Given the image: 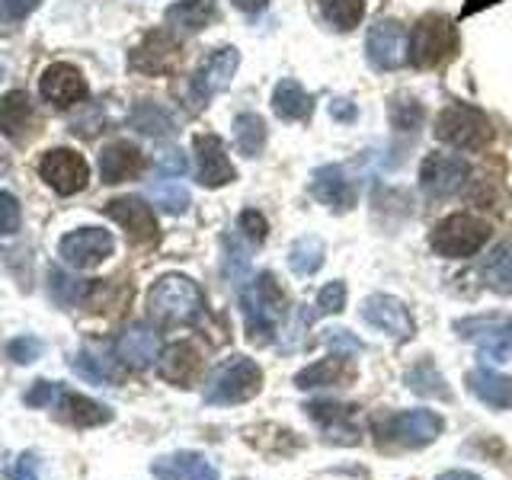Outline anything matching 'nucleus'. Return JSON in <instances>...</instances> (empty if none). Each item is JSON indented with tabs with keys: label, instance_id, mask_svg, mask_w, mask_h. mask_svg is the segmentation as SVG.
<instances>
[{
	"label": "nucleus",
	"instance_id": "nucleus-29",
	"mask_svg": "<svg viewBox=\"0 0 512 480\" xmlns=\"http://www.w3.org/2000/svg\"><path fill=\"white\" fill-rule=\"evenodd\" d=\"M32 128V106L26 90H10L0 96V135L10 141H23Z\"/></svg>",
	"mask_w": 512,
	"mask_h": 480
},
{
	"label": "nucleus",
	"instance_id": "nucleus-17",
	"mask_svg": "<svg viewBox=\"0 0 512 480\" xmlns=\"http://www.w3.org/2000/svg\"><path fill=\"white\" fill-rule=\"evenodd\" d=\"M39 90H42L45 100L55 103L58 109H68L74 103H84L87 93H90L84 74H80L74 64H64V61L48 64V68L42 71V77H39Z\"/></svg>",
	"mask_w": 512,
	"mask_h": 480
},
{
	"label": "nucleus",
	"instance_id": "nucleus-15",
	"mask_svg": "<svg viewBox=\"0 0 512 480\" xmlns=\"http://www.w3.org/2000/svg\"><path fill=\"white\" fill-rule=\"evenodd\" d=\"M468 183V164L455 154H429L420 164V186L432 199H448Z\"/></svg>",
	"mask_w": 512,
	"mask_h": 480
},
{
	"label": "nucleus",
	"instance_id": "nucleus-8",
	"mask_svg": "<svg viewBox=\"0 0 512 480\" xmlns=\"http://www.w3.org/2000/svg\"><path fill=\"white\" fill-rule=\"evenodd\" d=\"M455 330L461 340H468L480 349V356L493 362H512V317L506 314H480L458 320Z\"/></svg>",
	"mask_w": 512,
	"mask_h": 480
},
{
	"label": "nucleus",
	"instance_id": "nucleus-22",
	"mask_svg": "<svg viewBox=\"0 0 512 480\" xmlns=\"http://www.w3.org/2000/svg\"><path fill=\"white\" fill-rule=\"evenodd\" d=\"M116 356L128 365V368H151L160 359V336L144 327V324H132L119 333L116 340Z\"/></svg>",
	"mask_w": 512,
	"mask_h": 480
},
{
	"label": "nucleus",
	"instance_id": "nucleus-35",
	"mask_svg": "<svg viewBox=\"0 0 512 480\" xmlns=\"http://www.w3.org/2000/svg\"><path fill=\"white\" fill-rule=\"evenodd\" d=\"M480 276H484L487 288L512 298V247H496L480 269Z\"/></svg>",
	"mask_w": 512,
	"mask_h": 480
},
{
	"label": "nucleus",
	"instance_id": "nucleus-47",
	"mask_svg": "<svg viewBox=\"0 0 512 480\" xmlns=\"http://www.w3.org/2000/svg\"><path fill=\"white\" fill-rule=\"evenodd\" d=\"M61 384L58 381H36V388H32L29 394H26V404L29 407H52L55 400L61 397Z\"/></svg>",
	"mask_w": 512,
	"mask_h": 480
},
{
	"label": "nucleus",
	"instance_id": "nucleus-39",
	"mask_svg": "<svg viewBox=\"0 0 512 480\" xmlns=\"http://www.w3.org/2000/svg\"><path fill=\"white\" fill-rule=\"evenodd\" d=\"M151 199L164 208L167 215H183L189 208V189L176 180H160V183H151Z\"/></svg>",
	"mask_w": 512,
	"mask_h": 480
},
{
	"label": "nucleus",
	"instance_id": "nucleus-1",
	"mask_svg": "<svg viewBox=\"0 0 512 480\" xmlns=\"http://www.w3.org/2000/svg\"><path fill=\"white\" fill-rule=\"evenodd\" d=\"M240 311H244L247 336L253 343H272L279 317L288 311V298L272 272H263L253 282L240 285Z\"/></svg>",
	"mask_w": 512,
	"mask_h": 480
},
{
	"label": "nucleus",
	"instance_id": "nucleus-14",
	"mask_svg": "<svg viewBox=\"0 0 512 480\" xmlns=\"http://www.w3.org/2000/svg\"><path fill=\"white\" fill-rule=\"evenodd\" d=\"M407 48V32L397 20H378L372 29H368L365 39V55L375 64L378 71H397L410 55Z\"/></svg>",
	"mask_w": 512,
	"mask_h": 480
},
{
	"label": "nucleus",
	"instance_id": "nucleus-46",
	"mask_svg": "<svg viewBox=\"0 0 512 480\" xmlns=\"http://www.w3.org/2000/svg\"><path fill=\"white\" fill-rule=\"evenodd\" d=\"M42 0H0V23H20L39 10Z\"/></svg>",
	"mask_w": 512,
	"mask_h": 480
},
{
	"label": "nucleus",
	"instance_id": "nucleus-4",
	"mask_svg": "<svg viewBox=\"0 0 512 480\" xmlns=\"http://www.w3.org/2000/svg\"><path fill=\"white\" fill-rule=\"evenodd\" d=\"M442 416L432 410H400V413H378L372 420V432L381 445L400 448H426L442 436Z\"/></svg>",
	"mask_w": 512,
	"mask_h": 480
},
{
	"label": "nucleus",
	"instance_id": "nucleus-11",
	"mask_svg": "<svg viewBox=\"0 0 512 480\" xmlns=\"http://www.w3.org/2000/svg\"><path fill=\"white\" fill-rule=\"evenodd\" d=\"M39 176L52 186L58 196H74L87 186L90 180V167L87 160L80 157L71 148H55V151H45L39 160Z\"/></svg>",
	"mask_w": 512,
	"mask_h": 480
},
{
	"label": "nucleus",
	"instance_id": "nucleus-21",
	"mask_svg": "<svg viewBox=\"0 0 512 480\" xmlns=\"http://www.w3.org/2000/svg\"><path fill=\"white\" fill-rule=\"evenodd\" d=\"M356 381V365L349 356H336L330 352L327 359H320L308 368H301L295 375V388L311 391V388H343V384Z\"/></svg>",
	"mask_w": 512,
	"mask_h": 480
},
{
	"label": "nucleus",
	"instance_id": "nucleus-2",
	"mask_svg": "<svg viewBox=\"0 0 512 480\" xmlns=\"http://www.w3.org/2000/svg\"><path fill=\"white\" fill-rule=\"evenodd\" d=\"M148 311L160 324H196L205 311L202 288L180 272L160 276L148 292Z\"/></svg>",
	"mask_w": 512,
	"mask_h": 480
},
{
	"label": "nucleus",
	"instance_id": "nucleus-41",
	"mask_svg": "<svg viewBox=\"0 0 512 480\" xmlns=\"http://www.w3.org/2000/svg\"><path fill=\"white\" fill-rule=\"evenodd\" d=\"M42 340L39 336H16V340L7 343V356L16 362V365H32L39 356H42Z\"/></svg>",
	"mask_w": 512,
	"mask_h": 480
},
{
	"label": "nucleus",
	"instance_id": "nucleus-43",
	"mask_svg": "<svg viewBox=\"0 0 512 480\" xmlns=\"http://www.w3.org/2000/svg\"><path fill=\"white\" fill-rule=\"evenodd\" d=\"M237 228L250 240V244H263L266 234H269V224H266L263 212H256V208H244V212H240Z\"/></svg>",
	"mask_w": 512,
	"mask_h": 480
},
{
	"label": "nucleus",
	"instance_id": "nucleus-44",
	"mask_svg": "<svg viewBox=\"0 0 512 480\" xmlns=\"http://www.w3.org/2000/svg\"><path fill=\"white\" fill-rule=\"evenodd\" d=\"M346 304V282L333 279L317 292V314H336Z\"/></svg>",
	"mask_w": 512,
	"mask_h": 480
},
{
	"label": "nucleus",
	"instance_id": "nucleus-7",
	"mask_svg": "<svg viewBox=\"0 0 512 480\" xmlns=\"http://www.w3.org/2000/svg\"><path fill=\"white\" fill-rule=\"evenodd\" d=\"M455 45H458L455 26L439 13H426L410 32V64L420 71H429L445 58H452Z\"/></svg>",
	"mask_w": 512,
	"mask_h": 480
},
{
	"label": "nucleus",
	"instance_id": "nucleus-37",
	"mask_svg": "<svg viewBox=\"0 0 512 480\" xmlns=\"http://www.w3.org/2000/svg\"><path fill=\"white\" fill-rule=\"evenodd\" d=\"M90 288H93V282H80L61 269H52V276H48V292H52V298L58 304H64V308H74V304L87 301Z\"/></svg>",
	"mask_w": 512,
	"mask_h": 480
},
{
	"label": "nucleus",
	"instance_id": "nucleus-10",
	"mask_svg": "<svg viewBox=\"0 0 512 480\" xmlns=\"http://www.w3.org/2000/svg\"><path fill=\"white\" fill-rule=\"evenodd\" d=\"M183 61V48L176 42L170 32L157 29L148 32L128 55V68L138 71V74H148V77H160V74H173L180 68Z\"/></svg>",
	"mask_w": 512,
	"mask_h": 480
},
{
	"label": "nucleus",
	"instance_id": "nucleus-51",
	"mask_svg": "<svg viewBox=\"0 0 512 480\" xmlns=\"http://www.w3.org/2000/svg\"><path fill=\"white\" fill-rule=\"evenodd\" d=\"M266 4L269 0H234V7L244 13H260V10H266Z\"/></svg>",
	"mask_w": 512,
	"mask_h": 480
},
{
	"label": "nucleus",
	"instance_id": "nucleus-34",
	"mask_svg": "<svg viewBox=\"0 0 512 480\" xmlns=\"http://www.w3.org/2000/svg\"><path fill=\"white\" fill-rule=\"evenodd\" d=\"M320 16L340 32H349L362 23L365 16V0H317Z\"/></svg>",
	"mask_w": 512,
	"mask_h": 480
},
{
	"label": "nucleus",
	"instance_id": "nucleus-31",
	"mask_svg": "<svg viewBox=\"0 0 512 480\" xmlns=\"http://www.w3.org/2000/svg\"><path fill=\"white\" fill-rule=\"evenodd\" d=\"M324 256H327L324 240L314 237V234H304V237L295 240L292 247H288V266H292L295 276L308 279V276H314V272H320V266H324Z\"/></svg>",
	"mask_w": 512,
	"mask_h": 480
},
{
	"label": "nucleus",
	"instance_id": "nucleus-36",
	"mask_svg": "<svg viewBox=\"0 0 512 480\" xmlns=\"http://www.w3.org/2000/svg\"><path fill=\"white\" fill-rule=\"evenodd\" d=\"M423 106L420 100H413L410 93H397L388 100V119H391V128L394 132H416V128L423 125Z\"/></svg>",
	"mask_w": 512,
	"mask_h": 480
},
{
	"label": "nucleus",
	"instance_id": "nucleus-28",
	"mask_svg": "<svg viewBox=\"0 0 512 480\" xmlns=\"http://www.w3.org/2000/svg\"><path fill=\"white\" fill-rule=\"evenodd\" d=\"M58 416L64 423H71L77 429H90V426H103L112 420V410L96 404V400L84 397V394H74V391H61L58 397Z\"/></svg>",
	"mask_w": 512,
	"mask_h": 480
},
{
	"label": "nucleus",
	"instance_id": "nucleus-48",
	"mask_svg": "<svg viewBox=\"0 0 512 480\" xmlns=\"http://www.w3.org/2000/svg\"><path fill=\"white\" fill-rule=\"evenodd\" d=\"M157 170L167 176H183L189 170V160L180 148H164L157 154Z\"/></svg>",
	"mask_w": 512,
	"mask_h": 480
},
{
	"label": "nucleus",
	"instance_id": "nucleus-19",
	"mask_svg": "<svg viewBox=\"0 0 512 480\" xmlns=\"http://www.w3.org/2000/svg\"><path fill=\"white\" fill-rule=\"evenodd\" d=\"M103 215L122 224L125 234L135 240V244H151L157 240V218L151 212V205L144 199L125 196V199H112L103 205Z\"/></svg>",
	"mask_w": 512,
	"mask_h": 480
},
{
	"label": "nucleus",
	"instance_id": "nucleus-49",
	"mask_svg": "<svg viewBox=\"0 0 512 480\" xmlns=\"http://www.w3.org/2000/svg\"><path fill=\"white\" fill-rule=\"evenodd\" d=\"M10 477L13 480H39V461H36V455H20V458H16Z\"/></svg>",
	"mask_w": 512,
	"mask_h": 480
},
{
	"label": "nucleus",
	"instance_id": "nucleus-16",
	"mask_svg": "<svg viewBox=\"0 0 512 480\" xmlns=\"http://www.w3.org/2000/svg\"><path fill=\"white\" fill-rule=\"evenodd\" d=\"M311 196L327 205L330 212H352L359 202V192L352 186L349 173L340 167V164H324L317 167L314 176H311Z\"/></svg>",
	"mask_w": 512,
	"mask_h": 480
},
{
	"label": "nucleus",
	"instance_id": "nucleus-32",
	"mask_svg": "<svg viewBox=\"0 0 512 480\" xmlns=\"http://www.w3.org/2000/svg\"><path fill=\"white\" fill-rule=\"evenodd\" d=\"M234 144L244 157H260L266 148V122L256 112H240L234 119Z\"/></svg>",
	"mask_w": 512,
	"mask_h": 480
},
{
	"label": "nucleus",
	"instance_id": "nucleus-50",
	"mask_svg": "<svg viewBox=\"0 0 512 480\" xmlns=\"http://www.w3.org/2000/svg\"><path fill=\"white\" fill-rule=\"evenodd\" d=\"M330 116H333L336 122H343V125H352V122L359 119V109H356V103L340 100V96H336V100L330 103Z\"/></svg>",
	"mask_w": 512,
	"mask_h": 480
},
{
	"label": "nucleus",
	"instance_id": "nucleus-30",
	"mask_svg": "<svg viewBox=\"0 0 512 480\" xmlns=\"http://www.w3.org/2000/svg\"><path fill=\"white\" fill-rule=\"evenodd\" d=\"M218 16V0H180L167 10V26L176 32H202Z\"/></svg>",
	"mask_w": 512,
	"mask_h": 480
},
{
	"label": "nucleus",
	"instance_id": "nucleus-33",
	"mask_svg": "<svg viewBox=\"0 0 512 480\" xmlns=\"http://www.w3.org/2000/svg\"><path fill=\"white\" fill-rule=\"evenodd\" d=\"M132 125L138 128L141 135H151V138H170L176 132L170 112L164 106H157V103H148V100L132 109Z\"/></svg>",
	"mask_w": 512,
	"mask_h": 480
},
{
	"label": "nucleus",
	"instance_id": "nucleus-13",
	"mask_svg": "<svg viewBox=\"0 0 512 480\" xmlns=\"http://www.w3.org/2000/svg\"><path fill=\"white\" fill-rule=\"evenodd\" d=\"M362 320L365 324H372L375 330L388 333L397 343L413 340V333H416V324L407 311V304L400 298H391V295H368L362 301Z\"/></svg>",
	"mask_w": 512,
	"mask_h": 480
},
{
	"label": "nucleus",
	"instance_id": "nucleus-53",
	"mask_svg": "<svg viewBox=\"0 0 512 480\" xmlns=\"http://www.w3.org/2000/svg\"><path fill=\"white\" fill-rule=\"evenodd\" d=\"M439 480H480V477L471 474V471H448V474H442Z\"/></svg>",
	"mask_w": 512,
	"mask_h": 480
},
{
	"label": "nucleus",
	"instance_id": "nucleus-27",
	"mask_svg": "<svg viewBox=\"0 0 512 480\" xmlns=\"http://www.w3.org/2000/svg\"><path fill=\"white\" fill-rule=\"evenodd\" d=\"M272 112H276L282 122H304V119H311L314 100L295 77H285L276 84V90H272Z\"/></svg>",
	"mask_w": 512,
	"mask_h": 480
},
{
	"label": "nucleus",
	"instance_id": "nucleus-25",
	"mask_svg": "<svg viewBox=\"0 0 512 480\" xmlns=\"http://www.w3.org/2000/svg\"><path fill=\"white\" fill-rule=\"evenodd\" d=\"M468 388L477 400H484L487 407L493 410H509L512 407V378L496 372L490 365H480V368H471L468 372Z\"/></svg>",
	"mask_w": 512,
	"mask_h": 480
},
{
	"label": "nucleus",
	"instance_id": "nucleus-3",
	"mask_svg": "<svg viewBox=\"0 0 512 480\" xmlns=\"http://www.w3.org/2000/svg\"><path fill=\"white\" fill-rule=\"evenodd\" d=\"M263 391V368L247 356H234L221 362L205 388V404L215 407H231V404H247Z\"/></svg>",
	"mask_w": 512,
	"mask_h": 480
},
{
	"label": "nucleus",
	"instance_id": "nucleus-6",
	"mask_svg": "<svg viewBox=\"0 0 512 480\" xmlns=\"http://www.w3.org/2000/svg\"><path fill=\"white\" fill-rule=\"evenodd\" d=\"M490 240V224L480 221L468 212L448 215L442 218L436 228H432L429 244L445 260H468V256L484 250V244Z\"/></svg>",
	"mask_w": 512,
	"mask_h": 480
},
{
	"label": "nucleus",
	"instance_id": "nucleus-42",
	"mask_svg": "<svg viewBox=\"0 0 512 480\" xmlns=\"http://www.w3.org/2000/svg\"><path fill=\"white\" fill-rule=\"evenodd\" d=\"M20 224H23L20 202H16L13 192H4V189H0V234L13 237L16 231H20Z\"/></svg>",
	"mask_w": 512,
	"mask_h": 480
},
{
	"label": "nucleus",
	"instance_id": "nucleus-26",
	"mask_svg": "<svg viewBox=\"0 0 512 480\" xmlns=\"http://www.w3.org/2000/svg\"><path fill=\"white\" fill-rule=\"evenodd\" d=\"M199 368H202V359L189 343H173L160 352V359H157L160 378L176 384V388H186V384L199 375Z\"/></svg>",
	"mask_w": 512,
	"mask_h": 480
},
{
	"label": "nucleus",
	"instance_id": "nucleus-12",
	"mask_svg": "<svg viewBox=\"0 0 512 480\" xmlns=\"http://www.w3.org/2000/svg\"><path fill=\"white\" fill-rule=\"evenodd\" d=\"M116 250V240H112L109 231L103 228H80L61 237L58 244V256L74 269H93L100 266L106 256H112Z\"/></svg>",
	"mask_w": 512,
	"mask_h": 480
},
{
	"label": "nucleus",
	"instance_id": "nucleus-18",
	"mask_svg": "<svg viewBox=\"0 0 512 480\" xmlns=\"http://www.w3.org/2000/svg\"><path fill=\"white\" fill-rule=\"evenodd\" d=\"M304 410H308L311 420L324 429V436L330 442H346V445L359 442V407L333 404V400H314V404H308Z\"/></svg>",
	"mask_w": 512,
	"mask_h": 480
},
{
	"label": "nucleus",
	"instance_id": "nucleus-5",
	"mask_svg": "<svg viewBox=\"0 0 512 480\" xmlns=\"http://www.w3.org/2000/svg\"><path fill=\"white\" fill-rule=\"evenodd\" d=\"M436 138L458 151H480L493 141V125L484 109L471 103H448L436 119Z\"/></svg>",
	"mask_w": 512,
	"mask_h": 480
},
{
	"label": "nucleus",
	"instance_id": "nucleus-9",
	"mask_svg": "<svg viewBox=\"0 0 512 480\" xmlns=\"http://www.w3.org/2000/svg\"><path fill=\"white\" fill-rule=\"evenodd\" d=\"M240 68V52L231 45H224L218 48V52L208 55L202 64H199V71L192 74L189 80V96H192V103L196 106H205L212 96L224 93L231 87V77L237 74Z\"/></svg>",
	"mask_w": 512,
	"mask_h": 480
},
{
	"label": "nucleus",
	"instance_id": "nucleus-45",
	"mask_svg": "<svg viewBox=\"0 0 512 480\" xmlns=\"http://www.w3.org/2000/svg\"><path fill=\"white\" fill-rule=\"evenodd\" d=\"M324 343L336 352V356H359L362 352V343L352 336V330H336V327H330V330H324Z\"/></svg>",
	"mask_w": 512,
	"mask_h": 480
},
{
	"label": "nucleus",
	"instance_id": "nucleus-38",
	"mask_svg": "<svg viewBox=\"0 0 512 480\" xmlns=\"http://www.w3.org/2000/svg\"><path fill=\"white\" fill-rule=\"evenodd\" d=\"M407 384H410V391L423 394V397H442V400H452V391H448L445 378L436 372V365H432L429 359H426V362H420L416 368H410V372H407Z\"/></svg>",
	"mask_w": 512,
	"mask_h": 480
},
{
	"label": "nucleus",
	"instance_id": "nucleus-24",
	"mask_svg": "<svg viewBox=\"0 0 512 480\" xmlns=\"http://www.w3.org/2000/svg\"><path fill=\"white\" fill-rule=\"evenodd\" d=\"M144 170V154L128 141H112L100 154V176L103 183H125L135 180Z\"/></svg>",
	"mask_w": 512,
	"mask_h": 480
},
{
	"label": "nucleus",
	"instance_id": "nucleus-52",
	"mask_svg": "<svg viewBox=\"0 0 512 480\" xmlns=\"http://www.w3.org/2000/svg\"><path fill=\"white\" fill-rule=\"evenodd\" d=\"M490 4H500V0H468V4H464V10H461V16H471V13H477V10L490 7Z\"/></svg>",
	"mask_w": 512,
	"mask_h": 480
},
{
	"label": "nucleus",
	"instance_id": "nucleus-40",
	"mask_svg": "<svg viewBox=\"0 0 512 480\" xmlns=\"http://www.w3.org/2000/svg\"><path fill=\"white\" fill-rule=\"evenodd\" d=\"M74 372H80L93 384H106V381H119V368L112 365V359L93 356V352H77L74 356Z\"/></svg>",
	"mask_w": 512,
	"mask_h": 480
},
{
	"label": "nucleus",
	"instance_id": "nucleus-23",
	"mask_svg": "<svg viewBox=\"0 0 512 480\" xmlns=\"http://www.w3.org/2000/svg\"><path fill=\"white\" fill-rule=\"evenodd\" d=\"M157 480H218V468L199 452H170L151 464Z\"/></svg>",
	"mask_w": 512,
	"mask_h": 480
},
{
	"label": "nucleus",
	"instance_id": "nucleus-20",
	"mask_svg": "<svg viewBox=\"0 0 512 480\" xmlns=\"http://www.w3.org/2000/svg\"><path fill=\"white\" fill-rule=\"evenodd\" d=\"M192 148H196V164H199V183L202 186L221 189L237 176L228 151H224V141L218 135H196Z\"/></svg>",
	"mask_w": 512,
	"mask_h": 480
}]
</instances>
